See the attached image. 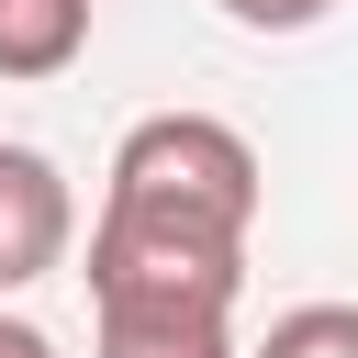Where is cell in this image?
I'll list each match as a JSON object with an SVG mask.
<instances>
[{
  "label": "cell",
  "instance_id": "1",
  "mask_svg": "<svg viewBox=\"0 0 358 358\" xmlns=\"http://www.w3.org/2000/svg\"><path fill=\"white\" fill-rule=\"evenodd\" d=\"M257 145L224 112H145L90 213V291H235L246 302V235H257Z\"/></svg>",
  "mask_w": 358,
  "mask_h": 358
},
{
  "label": "cell",
  "instance_id": "2",
  "mask_svg": "<svg viewBox=\"0 0 358 358\" xmlns=\"http://www.w3.org/2000/svg\"><path fill=\"white\" fill-rule=\"evenodd\" d=\"M78 246V190L45 145H0V302L34 291L45 268H67Z\"/></svg>",
  "mask_w": 358,
  "mask_h": 358
},
{
  "label": "cell",
  "instance_id": "3",
  "mask_svg": "<svg viewBox=\"0 0 358 358\" xmlns=\"http://www.w3.org/2000/svg\"><path fill=\"white\" fill-rule=\"evenodd\" d=\"M90 358H246V347H235V302L90 291Z\"/></svg>",
  "mask_w": 358,
  "mask_h": 358
},
{
  "label": "cell",
  "instance_id": "4",
  "mask_svg": "<svg viewBox=\"0 0 358 358\" xmlns=\"http://www.w3.org/2000/svg\"><path fill=\"white\" fill-rule=\"evenodd\" d=\"M90 56V0H0V78H67Z\"/></svg>",
  "mask_w": 358,
  "mask_h": 358
},
{
  "label": "cell",
  "instance_id": "5",
  "mask_svg": "<svg viewBox=\"0 0 358 358\" xmlns=\"http://www.w3.org/2000/svg\"><path fill=\"white\" fill-rule=\"evenodd\" d=\"M246 358H358V302H291Z\"/></svg>",
  "mask_w": 358,
  "mask_h": 358
},
{
  "label": "cell",
  "instance_id": "6",
  "mask_svg": "<svg viewBox=\"0 0 358 358\" xmlns=\"http://www.w3.org/2000/svg\"><path fill=\"white\" fill-rule=\"evenodd\" d=\"M224 22H246V34H313L336 0H213Z\"/></svg>",
  "mask_w": 358,
  "mask_h": 358
},
{
  "label": "cell",
  "instance_id": "7",
  "mask_svg": "<svg viewBox=\"0 0 358 358\" xmlns=\"http://www.w3.org/2000/svg\"><path fill=\"white\" fill-rule=\"evenodd\" d=\"M0 358H56V336H45V324H22V313H0Z\"/></svg>",
  "mask_w": 358,
  "mask_h": 358
}]
</instances>
